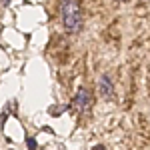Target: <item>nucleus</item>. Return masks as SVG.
<instances>
[{
	"mask_svg": "<svg viewBox=\"0 0 150 150\" xmlns=\"http://www.w3.org/2000/svg\"><path fill=\"white\" fill-rule=\"evenodd\" d=\"M60 24L70 34L82 28V6L78 0H60Z\"/></svg>",
	"mask_w": 150,
	"mask_h": 150,
	"instance_id": "f257e3e1",
	"label": "nucleus"
},
{
	"mask_svg": "<svg viewBox=\"0 0 150 150\" xmlns=\"http://www.w3.org/2000/svg\"><path fill=\"white\" fill-rule=\"evenodd\" d=\"M90 106H92V92L82 86V88L76 90L74 98H72V108H74L78 114H86V112L90 110Z\"/></svg>",
	"mask_w": 150,
	"mask_h": 150,
	"instance_id": "f03ea898",
	"label": "nucleus"
},
{
	"mask_svg": "<svg viewBox=\"0 0 150 150\" xmlns=\"http://www.w3.org/2000/svg\"><path fill=\"white\" fill-rule=\"evenodd\" d=\"M98 96L102 98L104 102H112L116 98L114 80H112L110 74H100V78H98Z\"/></svg>",
	"mask_w": 150,
	"mask_h": 150,
	"instance_id": "7ed1b4c3",
	"label": "nucleus"
},
{
	"mask_svg": "<svg viewBox=\"0 0 150 150\" xmlns=\"http://www.w3.org/2000/svg\"><path fill=\"white\" fill-rule=\"evenodd\" d=\"M26 142H28V146H30V148H36V146H38V144H36V140H34V138H28V140H26Z\"/></svg>",
	"mask_w": 150,
	"mask_h": 150,
	"instance_id": "20e7f679",
	"label": "nucleus"
},
{
	"mask_svg": "<svg viewBox=\"0 0 150 150\" xmlns=\"http://www.w3.org/2000/svg\"><path fill=\"white\" fill-rule=\"evenodd\" d=\"M114 2H118V4H126V2H130V0H114Z\"/></svg>",
	"mask_w": 150,
	"mask_h": 150,
	"instance_id": "39448f33",
	"label": "nucleus"
},
{
	"mask_svg": "<svg viewBox=\"0 0 150 150\" xmlns=\"http://www.w3.org/2000/svg\"><path fill=\"white\" fill-rule=\"evenodd\" d=\"M0 4H4V6H6V4H8V0H0Z\"/></svg>",
	"mask_w": 150,
	"mask_h": 150,
	"instance_id": "423d86ee",
	"label": "nucleus"
}]
</instances>
